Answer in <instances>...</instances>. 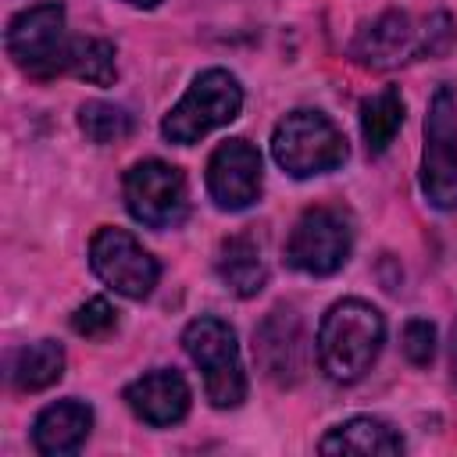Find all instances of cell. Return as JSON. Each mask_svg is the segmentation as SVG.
Listing matches in <instances>:
<instances>
[{"label":"cell","instance_id":"cell-13","mask_svg":"<svg viewBox=\"0 0 457 457\" xmlns=\"http://www.w3.org/2000/svg\"><path fill=\"white\" fill-rule=\"evenodd\" d=\"M125 403L139 421H146L154 428H164V425H175V421L186 418L189 386L179 371L157 368V371H146V375H139L136 382L125 386Z\"/></svg>","mask_w":457,"mask_h":457},{"label":"cell","instance_id":"cell-7","mask_svg":"<svg viewBox=\"0 0 457 457\" xmlns=\"http://www.w3.org/2000/svg\"><path fill=\"white\" fill-rule=\"evenodd\" d=\"M121 193H125L129 214L146 228H175L189 211L186 175L175 164H164L157 157L132 164L125 171Z\"/></svg>","mask_w":457,"mask_h":457},{"label":"cell","instance_id":"cell-3","mask_svg":"<svg viewBox=\"0 0 457 457\" xmlns=\"http://www.w3.org/2000/svg\"><path fill=\"white\" fill-rule=\"evenodd\" d=\"M271 157L293 179H311L346 161L343 132L318 111H289L271 132Z\"/></svg>","mask_w":457,"mask_h":457},{"label":"cell","instance_id":"cell-2","mask_svg":"<svg viewBox=\"0 0 457 457\" xmlns=\"http://www.w3.org/2000/svg\"><path fill=\"white\" fill-rule=\"evenodd\" d=\"M243 107V89L236 82V75H228L225 68H207L193 79V86L182 93V100L164 114L161 132L168 143L189 146L196 139H204L207 132L228 125Z\"/></svg>","mask_w":457,"mask_h":457},{"label":"cell","instance_id":"cell-16","mask_svg":"<svg viewBox=\"0 0 457 457\" xmlns=\"http://www.w3.org/2000/svg\"><path fill=\"white\" fill-rule=\"evenodd\" d=\"M321 453H357V457H371V453H400L403 439L378 418H350L343 425H336L321 443Z\"/></svg>","mask_w":457,"mask_h":457},{"label":"cell","instance_id":"cell-20","mask_svg":"<svg viewBox=\"0 0 457 457\" xmlns=\"http://www.w3.org/2000/svg\"><path fill=\"white\" fill-rule=\"evenodd\" d=\"M79 129L89 143L107 146V143H125L132 136V114L118 104L107 100H89L79 107Z\"/></svg>","mask_w":457,"mask_h":457},{"label":"cell","instance_id":"cell-21","mask_svg":"<svg viewBox=\"0 0 457 457\" xmlns=\"http://www.w3.org/2000/svg\"><path fill=\"white\" fill-rule=\"evenodd\" d=\"M114 325H118V314H114V307H111L104 296L86 300V303L71 314V328H75L79 336H86V339H104V336L114 332Z\"/></svg>","mask_w":457,"mask_h":457},{"label":"cell","instance_id":"cell-5","mask_svg":"<svg viewBox=\"0 0 457 457\" xmlns=\"http://www.w3.org/2000/svg\"><path fill=\"white\" fill-rule=\"evenodd\" d=\"M421 189L432 207L439 211L457 207V100L450 86H439L428 100Z\"/></svg>","mask_w":457,"mask_h":457},{"label":"cell","instance_id":"cell-18","mask_svg":"<svg viewBox=\"0 0 457 457\" xmlns=\"http://www.w3.org/2000/svg\"><path fill=\"white\" fill-rule=\"evenodd\" d=\"M403 125V96L400 89L386 86L375 96L361 104V136L368 143V154H386Z\"/></svg>","mask_w":457,"mask_h":457},{"label":"cell","instance_id":"cell-23","mask_svg":"<svg viewBox=\"0 0 457 457\" xmlns=\"http://www.w3.org/2000/svg\"><path fill=\"white\" fill-rule=\"evenodd\" d=\"M450 368H453V382H457V325H453V343H450Z\"/></svg>","mask_w":457,"mask_h":457},{"label":"cell","instance_id":"cell-17","mask_svg":"<svg viewBox=\"0 0 457 457\" xmlns=\"http://www.w3.org/2000/svg\"><path fill=\"white\" fill-rule=\"evenodd\" d=\"M64 375V346L54 343V339H39V343H29L14 353V364H11V382L18 393H39V389H50L57 378Z\"/></svg>","mask_w":457,"mask_h":457},{"label":"cell","instance_id":"cell-1","mask_svg":"<svg viewBox=\"0 0 457 457\" xmlns=\"http://www.w3.org/2000/svg\"><path fill=\"white\" fill-rule=\"evenodd\" d=\"M386 343V321L368 300H339L318 325V361L332 382H357L378 361Z\"/></svg>","mask_w":457,"mask_h":457},{"label":"cell","instance_id":"cell-22","mask_svg":"<svg viewBox=\"0 0 457 457\" xmlns=\"http://www.w3.org/2000/svg\"><path fill=\"white\" fill-rule=\"evenodd\" d=\"M400 346H403V357H407L411 364L425 368V364L436 357V328H432V321H425V318H411V321L403 325V339H400Z\"/></svg>","mask_w":457,"mask_h":457},{"label":"cell","instance_id":"cell-15","mask_svg":"<svg viewBox=\"0 0 457 457\" xmlns=\"http://www.w3.org/2000/svg\"><path fill=\"white\" fill-rule=\"evenodd\" d=\"M218 278L236 296H257L268 282V264L261 253V243L246 232H236L218 250Z\"/></svg>","mask_w":457,"mask_h":457},{"label":"cell","instance_id":"cell-14","mask_svg":"<svg viewBox=\"0 0 457 457\" xmlns=\"http://www.w3.org/2000/svg\"><path fill=\"white\" fill-rule=\"evenodd\" d=\"M93 428V411L89 403L68 396V400H57L50 407H43L32 421V446L43 453V457H64V453H75L86 436Z\"/></svg>","mask_w":457,"mask_h":457},{"label":"cell","instance_id":"cell-19","mask_svg":"<svg viewBox=\"0 0 457 457\" xmlns=\"http://www.w3.org/2000/svg\"><path fill=\"white\" fill-rule=\"evenodd\" d=\"M61 75H75V79H86L93 86H111L118 75L114 46L107 39H96V36H71L68 50L61 57Z\"/></svg>","mask_w":457,"mask_h":457},{"label":"cell","instance_id":"cell-8","mask_svg":"<svg viewBox=\"0 0 457 457\" xmlns=\"http://www.w3.org/2000/svg\"><path fill=\"white\" fill-rule=\"evenodd\" d=\"M7 54L11 61L29 71L32 79H54L61 75V57L68 50L64 36V7L61 4H36L11 18L7 25Z\"/></svg>","mask_w":457,"mask_h":457},{"label":"cell","instance_id":"cell-9","mask_svg":"<svg viewBox=\"0 0 457 457\" xmlns=\"http://www.w3.org/2000/svg\"><path fill=\"white\" fill-rule=\"evenodd\" d=\"M89 264L104 286H111L114 293H121L129 300L150 296L161 278L157 261L125 228H100L89 243Z\"/></svg>","mask_w":457,"mask_h":457},{"label":"cell","instance_id":"cell-4","mask_svg":"<svg viewBox=\"0 0 457 457\" xmlns=\"http://www.w3.org/2000/svg\"><path fill=\"white\" fill-rule=\"evenodd\" d=\"M182 346H186L189 361L200 368L204 393L218 411L239 407L246 400V375H243L232 325H225L221 318H196L186 325Z\"/></svg>","mask_w":457,"mask_h":457},{"label":"cell","instance_id":"cell-11","mask_svg":"<svg viewBox=\"0 0 457 457\" xmlns=\"http://www.w3.org/2000/svg\"><path fill=\"white\" fill-rule=\"evenodd\" d=\"M207 193L221 211H246L261 196V154L246 139H225L207 161Z\"/></svg>","mask_w":457,"mask_h":457},{"label":"cell","instance_id":"cell-6","mask_svg":"<svg viewBox=\"0 0 457 457\" xmlns=\"http://www.w3.org/2000/svg\"><path fill=\"white\" fill-rule=\"evenodd\" d=\"M353 250L350 218L339 207H311L296 218L286 239V264L303 275H332Z\"/></svg>","mask_w":457,"mask_h":457},{"label":"cell","instance_id":"cell-24","mask_svg":"<svg viewBox=\"0 0 457 457\" xmlns=\"http://www.w3.org/2000/svg\"><path fill=\"white\" fill-rule=\"evenodd\" d=\"M121 4H132V7H157L161 0H121Z\"/></svg>","mask_w":457,"mask_h":457},{"label":"cell","instance_id":"cell-10","mask_svg":"<svg viewBox=\"0 0 457 457\" xmlns=\"http://www.w3.org/2000/svg\"><path fill=\"white\" fill-rule=\"evenodd\" d=\"M253 357L275 386H296L307 371V332L293 307H275L264 314V321L253 328Z\"/></svg>","mask_w":457,"mask_h":457},{"label":"cell","instance_id":"cell-12","mask_svg":"<svg viewBox=\"0 0 457 457\" xmlns=\"http://www.w3.org/2000/svg\"><path fill=\"white\" fill-rule=\"evenodd\" d=\"M350 54L364 68H396L411 57H421V29H414L403 11H386L353 39Z\"/></svg>","mask_w":457,"mask_h":457}]
</instances>
